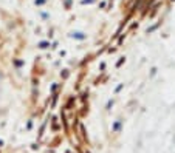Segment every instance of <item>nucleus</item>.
<instances>
[{"instance_id": "f257e3e1", "label": "nucleus", "mask_w": 175, "mask_h": 153, "mask_svg": "<svg viewBox=\"0 0 175 153\" xmlns=\"http://www.w3.org/2000/svg\"><path fill=\"white\" fill-rule=\"evenodd\" d=\"M73 36H75V37H78V39H84V36H82L81 33H75Z\"/></svg>"}, {"instance_id": "f03ea898", "label": "nucleus", "mask_w": 175, "mask_h": 153, "mask_svg": "<svg viewBox=\"0 0 175 153\" xmlns=\"http://www.w3.org/2000/svg\"><path fill=\"white\" fill-rule=\"evenodd\" d=\"M46 46H48V43H46V42H42V43H41V48H46Z\"/></svg>"}]
</instances>
